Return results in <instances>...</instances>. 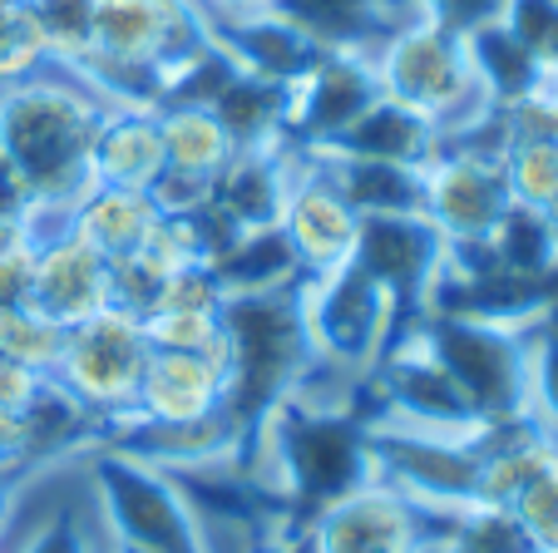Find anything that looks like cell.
Instances as JSON below:
<instances>
[{
	"instance_id": "obj_20",
	"label": "cell",
	"mask_w": 558,
	"mask_h": 553,
	"mask_svg": "<svg viewBox=\"0 0 558 553\" xmlns=\"http://www.w3.org/2000/svg\"><path fill=\"white\" fill-rule=\"evenodd\" d=\"M292 158H296V148H282V154H232L218 168V178H213L208 208L238 238L243 232L277 228L282 223V203H287V183H292Z\"/></svg>"
},
{
	"instance_id": "obj_6",
	"label": "cell",
	"mask_w": 558,
	"mask_h": 553,
	"mask_svg": "<svg viewBox=\"0 0 558 553\" xmlns=\"http://www.w3.org/2000/svg\"><path fill=\"white\" fill-rule=\"evenodd\" d=\"M89 494H95L105 543L134 553H203L198 519L169 470L124 449H89Z\"/></svg>"
},
{
	"instance_id": "obj_15",
	"label": "cell",
	"mask_w": 558,
	"mask_h": 553,
	"mask_svg": "<svg viewBox=\"0 0 558 553\" xmlns=\"http://www.w3.org/2000/svg\"><path fill=\"white\" fill-rule=\"evenodd\" d=\"M445 252H450V238H445L425 213L361 218L356 267L366 272L371 282L386 287L411 322L430 306L435 282H440V267H445Z\"/></svg>"
},
{
	"instance_id": "obj_40",
	"label": "cell",
	"mask_w": 558,
	"mask_h": 553,
	"mask_svg": "<svg viewBox=\"0 0 558 553\" xmlns=\"http://www.w3.org/2000/svg\"><path fill=\"white\" fill-rule=\"evenodd\" d=\"M505 5H509V0H411L415 15L440 21V25H450V31H460V35H470V31H480V25L499 21V15H505Z\"/></svg>"
},
{
	"instance_id": "obj_9",
	"label": "cell",
	"mask_w": 558,
	"mask_h": 553,
	"mask_svg": "<svg viewBox=\"0 0 558 553\" xmlns=\"http://www.w3.org/2000/svg\"><path fill=\"white\" fill-rule=\"evenodd\" d=\"M366 425L376 480L430 514H460L480 504V440H474L480 430L440 435V430H405L386 420H366Z\"/></svg>"
},
{
	"instance_id": "obj_2",
	"label": "cell",
	"mask_w": 558,
	"mask_h": 553,
	"mask_svg": "<svg viewBox=\"0 0 558 553\" xmlns=\"http://www.w3.org/2000/svg\"><path fill=\"white\" fill-rule=\"evenodd\" d=\"M238 465L282 504L296 529H306L356 484L376 480L366 416L351 406H312V400H282L267 410L247 435Z\"/></svg>"
},
{
	"instance_id": "obj_38",
	"label": "cell",
	"mask_w": 558,
	"mask_h": 553,
	"mask_svg": "<svg viewBox=\"0 0 558 553\" xmlns=\"http://www.w3.org/2000/svg\"><path fill=\"white\" fill-rule=\"evenodd\" d=\"M514 519L524 524L529 543L538 553H558V465H548L538 480H529L524 490L514 494Z\"/></svg>"
},
{
	"instance_id": "obj_28",
	"label": "cell",
	"mask_w": 558,
	"mask_h": 553,
	"mask_svg": "<svg viewBox=\"0 0 558 553\" xmlns=\"http://www.w3.org/2000/svg\"><path fill=\"white\" fill-rule=\"evenodd\" d=\"M158 134H163V173L203 178V183H213L218 168L238 154L222 119L208 105H163Z\"/></svg>"
},
{
	"instance_id": "obj_42",
	"label": "cell",
	"mask_w": 558,
	"mask_h": 553,
	"mask_svg": "<svg viewBox=\"0 0 558 553\" xmlns=\"http://www.w3.org/2000/svg\"><path fill=\"white\" fill-rule=\"evenodd\" d=\"M35 292V248L0 257V306H21Z\"/></svg>"
},
{
	"instance_id": "obj_17",
	"label": "cell",
	"mask_w": 558,
	"mask_h": 553,
	"mask_svg": "<svg viewBox=\"0 0 558 553\" xmlns=\"http://www.w3.org/2000/svg\"><path fill=\"white\" fill-rule=\"evenodd\" d=\"M203 15H208V40L222 50V60L232 70L257 74V80L296 84L322 55V40L306 25H296L292 15H282L277 5H257V11H238V15H213V11Z\"/></svg>"
},
{
	"instance_id": "obj_13",
	"label": "cell",
	"mask_w": 558,
	"mask_h": 553,
	"mask_svg": "<svg viewBox=\"0 0 558 553\" xmlns=\"http://www.w3.org/2000/svg\"><path fill=\"white\" fill-rule=\"evenodd\" d=\"M380 99L376 55L366 45H322L312 70L287 84V144L327 148Z\"/></svg>"
},
{
	"instance_id": "obj_48",
	"label": "cell",
	"mask_w": 558,
	"mask_h": 553,
	"mask_svg": "<svg viewBox=\"0 0 558 553\" xmlns=\"http://www.w3.org/2000/svg\"><path fill=\"white\" fill-rule=\"evenodd\" d=\"M99 553H134V549H119V543H99Z\"/></svg>"
},
{
	"instance_id": "obj_14",
	"label": "cell",
	"mask_w": 558,
	"mask_h": 553,
	"mask_svg": "<svg viewBox=\"0 0 558 553\" xmlns=\"http://www.w3.org/2000/svg\"><path fill=\"white\" fill-rule=\"evenodd\" d=\"M277 232L287 238L302 277H327V272H341L356 262L361 213L341 199L331 173L306 148H296V158H292V183H287Z\"/></svg>"
},
{
	"instance_id": "obj_26",
	"label": "cell",
	"mask_w": 558,
	"mask_h": 553,
	"mask_svg": "<svg viewBox=\"0 0 558 553\" xmlns=\"http://www.w3.org/2000/svg\"><path fill=\"white\" fill-rule=\"evenodd\" d=\"M282 15L316 35L322 45H366L376 50L405 21L411 0H272Z\"/></svg>"
},
{
	"instance_id": "obj_27",
	"label": "cell",
	"mask_w": 558,
	"mask_h": 553,
	"mask_svg": "<svg viewBox=\"0 0 558 553\" xmlns=\"http://www.w3.org/2000/svg\"><path fill=\"white\" fill-rule=\"evenodd\" d=\"M470 45V64H474V80H480V95H485L489 109H514L519 99L538 95L544 84H554L534 60L529 50L509 35L505 21H489L480 31L464 35Z\"/></svg>"
},
{
	"instance_id": "obj_11",
	"label": "cell",
	"mask_w": 558,
	"mask_h": 553,
	"mask_svg": "<svg viewBox=\"0 0 558 553\" xmlns=\"http://www.w3.org/2000/svg\"><path fill=\"white\" fill-rule=\"evenodd\" d=\"M509 178H505V148L474 144V139H440V148L425 164V193L421 213L445 232L450 242H480L489 238L509 208Z\"/></svg>"
},
{
	"instance_id": "obj_25",
	"label": "cell",
	"mask_w": 558,
	"mask_h": 553,
	"mask_svg": "<svg viewBox=\"0 0 558 553\" xmlns=\"http://www.w3.org/2000/svg\"><path fill=\"white\" fill-rule=\"evenodd\" d=\"M312 154V148H306ZM331 173L341 199L361 218H390V213H421L425 193V164H376V158H341V154H312Z\"/></svg>"
},
{
	"instance_id": "obj_22",
	"label": "cell",
	"mask_w": 558,
	"mask_h": 553,
	"mask_svg": "<svg viewBox=\"0 0 558 553\" xmlns=\"http://www.w3.org/2000/svg\"><path fill=\"white\" fill-rule=\"evenodd\" d=\"M208 109L222 119L238 154H282V148H292L287 144V84L232 70L218 95L208 99Z\"/></svg>"
},
{
	"instance_id": "obj_36",
	"label": "cell",
	"mask_w": 558,
	"mask_h": 553,
	"mask_svg": "<svg viewBox=\"0 0 558 553\" xmlns=\"http://www.w3.org/2000/svg\"><path fill=\"white\" fill-rule=\"evenodd\" d=\"M499 21L509 25L519 45L529 50V60L558 80V0H509Z\"/></svg>"
},
{
	"instance_id": "obj_1",
	"label": "cell",
	"mask_w": 558,
	"mask_h": 553,
	"mask_svg": "<svg viewBox=\"0 0 558 553\" xmlns=\"http://www.w3.org/2000/svg\"><path fill=\"white\" fill-rule=\"evenodd\" d=\"M99 119L105 105L74 74L0 84V168L11 178L15 199L31 208L40 238L64 228L70 208L95 183L89 148Z\"/></svg>"
},
{
	"instance_id": "obj_39",
	"label": "cell",
	"mask_w": 558,
	"mask_h": 553,
	"mask_svg": "<svg viewBox=\"0 0 558 553\" xmlns=\"http://www.w3.org/2000/svg\"><path fill=\"white\" fill-rule=\"evenodd\" d=\"M21 553H99V543L89 539V529H85V519H80V514L60 509V514H50V519H45L40 529L21 543Z\"/></svg>"
},
{
	"instance_id": "obj_35",
	"label": "cell",
	"mask_w": 558,
	"mask_h": 553,
	"mask_svg": "<svg viewBox=\"0 0 558 553\" xmlns=\"http://www.w3.org/2000/svg\"><path fill=\"white\" fill-rule=\"evenodd\" d=\"M95 11L99 0H35V15H40L45 40H50V60L64 74L95 50Z\"/></svg>"
},
{
	"instance_id": "obj_3",
	"label": "cell",
	"mask_w": 558,
	"mask_h": 553,
	"mask_svg": "<svg viewBox=\"0 0 558 553\" xmlns=\"http://www.w3.org/2000/svg\"><path fill=\"white\" fill-rule=\"evenodd\" d=\"M222 351H228V416L243 425V435H253L257 420L282 406L312 365L296 287L228 297Z\"/></svg>"
},
{
	"instance_id": "obj_41",
	"label": "cell",
	"mask_w": 558,
	"mask_h": 553,
	"mask_svg": "<svg viewBox=\"0 0 558 553\" xmlns=\"http://www.w3.org/2000/svg\"><path fill=\"white\" fill-rule=\"evenodd\" d=\"M45 386H50V376H40V371H31L25 361H15V356L0 351V410L31 406Z\"/></svg>"
},
{
	"instance_id": "obj_29",
	"label": "cell",
	"mask_w": 558,
	"mask_h": 553,
	"mask_svg": "<svg viewBox=\"0 0 558 553\" xmlns=\"http://www.w3.org/2000/svg\"><path fill=\"white\" fill-rule=\"evenodd\" d=\"M218 277L228 287V297L238 292H282V287H302V267H296L292 248L277 228L267 232H243V238H232L228 252L218 262Z\"/></svg>"
},
{
	"instance_id": "obj_4",
	"label": "cell",
	"mask_w": 558,
	"mask_h": 553,
	"mask_svg": "<svg viewBox=\"0 0 558 553\" xmlns=\"http://www.w3.org/2000/svg\"><path fill=\"white\" fill-rule=\"evenodd\" d=\"M371 55H376L380 95L421 115L425 124H435L440 139L489 109L485 95H480V80H474L470 45L450 25L405 15Z\"/></svg>"
},
{
	"instance_id": "obj_23",
	"label": "cell",
	"mask_w": 558,
	"mask_h": 553,
	"mask_svg": "<svg viewBox=\"0 0 558 553\" xmlns=\"http://www.w3.org/2000/svg\"><path fill=\"white\" fill-rule=\"evenodd\" d=\"M163 208L154 203L148 189H114V183H89L85 199L70 208V228L85 242H95L109 262L134 257Z\"/></svg>"
},
{
	"instance_id": "obj_31",
	"label": "cell",
	"mask_w": 558,
	"mask_h": 553,
	"mask_svg": "<svg viewBox=\"0 0 558 553\" xmlns=\"http://www.w3.org/2000/svg\"><path fill=\"white\" fill-rule=\"evenodd\" d=\"M64 332H70V326L54 322V316L40 312L35 302L0 306V351L25 361L31 371H40V376H54V365H60V356H64Z\"/></svg>"
},
{
	"instance_id": "obj_8",
	"label": "cell",
	"mask_w": 558,
	"mask_h": 553,
	"mask_svg": "<svg viewBox=\"0 0 558 553\" xmlns=\"http://www.w3.org/2000/svg\"><path fill=\"white\" fill-rule=\"evenodd\" d=\"M148 356H154V341L144 332V316L124 312V306H105L64 332V356L50 381L70 390L105 435L109 425L134 416Z\"/></svg>"
},
{
	"instance_id": "obj_19",
	"label": "cell",
	"mask_w": 558,
	"mask_h": 553,
	"mask_svg": "<svg viewBox=\"0 0 558 553\" xmlns=\"http://www.w3.org/2000/svg\"><path fill=\"white\" fill-rule=\"evenodd\" d=\"M228 410V351L222 336L203 351H154L138 381L134 416L144 420H203Z\"/></svg>"
},
{
	"instance_id": "obj_18",
	"label": "cell",
	"mask_w": 558,
	"mask_h": 553,
	"mask_svg": "<svg viewBox=\"0 0 558 553\" xmlns=\"http://www.w3.org/2000/svg\"><path fill=\"white\" fill-rule=\"evenodd\" d=\"M109 287H114V262H109L95 242L80 238L70 223L35 242L31 302L40 306V312H50L54 322L74 326V322H85V316L105 312Z\"/></svg>"
},
{
	"instance_id": "obj_16",
	"label": "cell",
	"mask_w": 558,
	"mask_h": 553,
	"mask_svg": "<svg viewBox=\"0 0 558 553\" xmlns=\"http://www.w3.org/2000/svg\"><path fill=\"white\" fill-rule=\"evenodd\" d=\"M105 449H124L134 459H148L158 470L183 474V470H218V465H238L247 449L243 425L218 410V416H203V420H144V416H129L119 425H109L99 435ZM95 445V449H99Z\"/></svg>"
},
{
	"instance_id": "obj_49",
	"label": "cell",
	"mask_w": 558,
	"mask_h": 553,
	"mask_svg": "<svg viewBox=\"0 0 558 553\" xmlns=\"http://www.w3.org/2000/svg\"><path fill=\"white\" fill-rule=\"evenodd\" d=\"M554 95H558V80H554Z\"/></svg>"
},
{
	"instance_id": "obj_34",
	"label": "cell",
	"mask_w": 558,
	"mask_h": 553,
	"mask_svg": "<svg viewBox=\"0 0 558 553\" xmlns=\"http://www.w3.org/2000/svg\"><path fill=\"white\" fill-rule=\"evenodd\" d=\"M524 416L544 425L558 440V316H548L529 332V390H524Z\"/></svg>"
},
{
	"instance_id": "obj_37",
	"label": "cell",
	"mask_w": 558,
	"mask_h": 553,
	"mask_svg": "<svg viewBox=\"0 0 558 553\" xmlns=\"http://www.w3.org/2000/svg\"><path fill=\"white\" fill-rule=\"evenodd\" d=\"M154 351H203L222 336V312H189V306H154L144 316Z\"/></svg>"
},
{
	"instance_id": "obj_12",
	"label": "cell",
	"mask_w": 558,
	"mask_h": 553,
	"mask_svg": "<svg viewBox=\"0 0 558 553\" xmlns=\"http://www.w3.org/2000/svg\"><path fill=\"white\" fill-rule=\"evenodd\" d=\"M445 514L411 504L386 480H366L306 524L312 553H435Z\"/></svg>"
},
{
	"instance_id": "obj_21",
	"label": "cell",
	"mask_w": 558,
	"mask_h": 553,
	"mask_svg": "<svg viewBox=\"0 0 558 553\" xmlns=\"http://www.w3.org/2000/svg\"><path fill=\"white\" fill-rule=\"evenodd\" d=\"M89 173H95V183H114V189H154L163 173L158 109L105 105L95 148H89Z\"/></svg>"
},
{
	"instance_id": "obj_43",
	"label": "cell",
	"mask_w": 558,
	"mask_h": 553,
	"mask_svg": "<svg viewBox=\"0 0 558 553\" xmlns=\"http://www.w3.org/2000/svg\"><path fill=\"white\" fill-rule=\"evenodd\" d=\"M40 242L35 232V218L31 208H0V257H11V252H25Z\"/></svg>"
},
{
	"instance_id": "obj_7",
	"label": "cell",
	"mask_w": 558,
	"mask_h": 553,
	"mask_svg": "<svg viewBox=\"0 0 558 553\" xmlns=\"http://www.w3.org/2000/svg\"><path fill=\"white\" fill-rule=\"evenodd\" d=\"M296 302H302L312 356L331 371H341V376L361 381V386H366L380 356L390 351V341L411 326L401 302L380 282H371L356 262L341 272H327V277H302Z\"/></svg>"
},
{
	"instance_id": "obj_33",
	"label": "cell",
	"mask_w": 558,
	"mask_h": 553,
	"mask_svg": "<svg viewBox=\"0 0 558 553\" xmlns=\"http://www.w3.org/2000/svg\"><path fill=\"white\" fill-rule=\"evenodd\" d=\"M509 199L524 208H548L558 199V144L554 139H509L505 148Z\"/></svg>"
},
{
	"instance_id": "obj_47",
	"label": "cell",
	"mask_w": 558,
	"mask_h": 553,
	"mask_svg": "<svg viewBox=\"0 0 558 553\" xmlns=\"http://www.w3.org/2000/svg\"><path fill=\"white\" fill-rule=\"evenodd\" d=\"M0 208H25V203L15 199V189H11V178H5V168H0Z\"/></svg>"
},
{
	"instance_id": "obj_45",
	"label": "cell",
	"mask_w": 558,
	"mask_h": 553,
	"mask_svg": "<svg viewBox=\"0 0 558 553\" xmlns=\"http://www.w3.org/2000/svg\"><path fill=\"white\" fill-rule=\"evenodd\" d=\"M15 500H21V484H15V480H5V474H0V533H5V524H11Z\"/></svg>"
},
{
	"instance_id": "obj_32",
	"label": "cell",
	"mask_w": 558,
	"mask_h": 553,
	"mask_svg": "<svg viewBox=\"0 0 558 553\" xmlns=\"http://www.w3.org/2000/svg\"><path fill=\"white\" fill-rule=\"evenodd\" d=\"M50 64V40L35 15V0H0V84L35 80Z\"/></svg>"
},
{
	"instance_id": "obj_24",
	"label": "cell",
	"mask_w": 558,
	"mask_h": 553,
	"mask_svg": "<svg viewBox=\"0 0 558 553\" xmlns=\"http://www.w3.org/2000/svg\"><path fill=\"white\" fill-rule=\"evenodd\" d=\"M440 148L435 124H425L421 115L401 109L396 99L380 95L337 144L312 148V154H341V158H376V164H430V154Z\"/></svg>"
},
{
	"instance_id": "obj_5",
	"label": "cell",
	"mask_w": 558,
	"mask_h": 553,
	"mask_svg": "<svg viewBox=\"0 0 558 553\" xmlns=\"http://www.w3.org/2000/svg\"><path fill=\"white\" fill-rule=\"evenodd\" d=\"M411 326L435 351V361L450 371V381L460 386V396L470 400L480 425L524 416L529 332H534V326L470 316V312H421Z\"/></svg>"
},
{
	"instance_id": "obj_46",
	"label": "cell",
	"mask_w": 558,
	"mask_h": 553,
	"mask_svg": "<svg viewBox=\"0 0 558 553\" xmlns=\"http://www.w3.org/2000/svg\"><path fill=\"white\" fill-rule=\"evenodd\" d=\"M267 553H312V539H306V529H292V533H282Z\"/></svg>"
},
{
	"instance_id": "obj_44",
	"label": "cell",
	"mask_w": 558,
	"mask_h": 553,
	"mask_svg": "<svg viewBox=\"0 0 558 553\" xmlns=\"http://www.w3.org/2000/svg\"><path fill=\"white\" fill-rule=\"evenodd\" d=\"M203 11L213 15H238V11H257V5H272V0H198Z\"/></svg>"
},
{
	"instance_id": "obj_10",
	"label": "cell",
	"mask_w": 558,
	"mask_h": 553,
	"mask_svg": "<svg viewBox=\"0 0 558 553\" xmlns=\"http://www.w3.org/2000/svg\"><path fill=\"white\" fill-rule=\"evenodd\" d=\"M361 410H366V420H386V425L405 430H440V435H474L480 430L470 400L460 396V386L435 361L430 346L415 336V326H405L376 361L366 390H361Z\"/></svg>"
},
{
	"instance_id": "obj_30",
	"label": "cell",
	"mask_w": 558,
	"mask_h": 553,
	"mask_svg": "<svg viewBox=\"0 0 558 553\" xmlns=\"http://www.w3.org/2000/svg\"><path fill=\"white\" fill-rule=\"evenodd\" d=\"M435 553H538L529 543L524 524L514 519L509 504H470L460 514H445Z\"/></svg>"
}]
</instances>
